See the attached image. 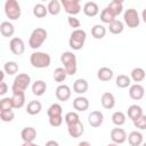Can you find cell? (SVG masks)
Here are the masks:
<instances>
[{"label": "cell", "instance_id": "836d02e7", "mask_svg": "<svg viewBox=\"0 0 146 146\" xmlns=\"http://www.w3.org/2000/svg\"><path fill=\"white\" fill-rule=\"evenodd\" d=\"M48 14V8L43 3H36L33 7V15L38 18H43Z\"/></svg>", "mask_w": 146, "mask_h": 146}, {"label": "cell", "instance_id": "ffe728a7", "mask_svg": "<svg viewBox=\"0 0 146 146\" xmlns=\"http://www.w3.org/2000/svg\"><path fill=\"white\" fill-rule=\"evenodd\" d=\"M143 133L139 131H131L128 135V143L130 144V146H140L143 145Z\"/></svg>", "mask_w": 146, "mask_h": 146}, {"label": "cell", "instance_id": "484cf974", "mask_svg": "<svg viewBox=\"0 0 146 146\" xmlns=\"http://www.w3.org/2000/svg\"><path fill=\"white\" fill-rule=\"evenodd\" d=\"M145 78H146V72H145V70L141 68V67H135V68L131 71V73H130V79H131L133 82H136V83L141 82Z\"/></svg>", "mask_w": 146, "mask_h": 146}, {"label": "cell", "instance_id": "30bf717a", "mask_svg": "<svg viewBox=\"0 0 146 146\" xmlns=\"http://www.w3.org/2000/svg\"><path fill=\"white\" fill-rule=\"evenodd\" d=\"M111 139H112L113 143H115L117 145H121L128 139V136H127V132L124 131V129L114 128V129L111 130Z\"/></svg>", "mask_w": 146, "mask_h": 146}, {"label": "cell", "instance_id": "83f0119b", "mask_svg": "<svg viewBox=\"0 0 146 146\" xmlns=\"http://www.w3.org/2000/svg\"><path fill=\"white\" fill-rule=\"evenodd\" d=\"M91 35H92L95 39H97V40L103 39V38L106 35V27H105L104 25H102V24H96V25H94L92 29H91Z\"/></svg>", "mask_w": 146, "mask_h": 146}, {"label": "cell", "instance_id": "e0dca14e", "mask_svg": "<svg viewBox=\"0 0 146 146\" xmlns=\"http://www.w3.org/2000/svg\"><path fill=\"white\" fill-rule=\"evenodd\" d=\"M102 106L106 110H112L115 106V97L111 92H104L100 97Z\"/></svg>", "mask_w": 146, "mask_h": 146}, {"label": "cell", "instance_id": "7a4b0ae2", "mask_svg": "<svg viewBox=\"0 0 146 146\" xmlns=\"http://www.w3.org/2000/svg\"><path fill=\"white\" fill-rule=\"evenodd\" d=\"M60 62L64 65V68L67 75H74L78 70L76 57L72 51H64L60 56Z\"/></svg>", "mask_w": 146, "mask_h": 146}, {"label": "cell", "instance_id": "7bdbcfd3", "mask_svg": "<svg viewBox=\"0 0 146 146\" xmlns=\"http://www.w3.org/2000/svg\"><path fill=\"white\" fill-rule=\"evenodd\" d=\"M63 115L62 116H54V117H49V124L54 128H57V127H60L62 123H63Z\"/></svg>", "mask_w": 146, "mask_h": 146}, {"label": "cell", "instance_id": "277c9868", "mask_svg": "<svg viewBox=\"0 0 146 146\" xmlns=\"http://www.w3.org/2000/svg\"><path fill=\"white\" fill-rule=\"evenodd\" d=\"M47 31L42 27H36L32 31L31 35H30V39H29V46L32 48V49H39L42 43L47 40Z\"/></svg>", "mask_w": 146, "mask_h": 146}, {"label": "cell", "instance_id": "6da1fadb", "mask_svg": "<svg viewBox=\"0 0 146 146\" xmlns=\"http://www.w3.org/2000/svg\"><path fill=\"white\" fill-rule=\"evenodd\" d=\"M30 63L35 68H46L51 63V57L47 52L34 51L30 56Z\"/></svg>", "mask_w": 146, "mask_h": 146}, {"label": "cell", "instance_id": "2e32d148", "mask_svg": "<svg viewBox=\"0 0 146 146\" xmlns=\"http://www.w3.org/2000/svg\"><path fill=\"white\" fill-rule=\"evenodd\" d=\"M82 10H83V13H84L86 16H88V17H95L99 13V7H98V5L96 2L88 1V2H86L83 5V9Z\"/></svg>", "mask_w": 146, "mask_h": 146}, {"label": "cell", "instance_id": "816d5d0a", "mask_svg": "<svg viewBox=\"0 0 146 146\" xmlns=\"http://www.w3.org/2000/svg\"><path fill=\"white\" fill-rule=\"evenodd\" d=\"M107 146H119L117 144H115V143H111V144H108Z\"/></svg>", "mask_w": 146, "mask_h": 146}, {"label": "cell", "instance_id": "7402d4cb", "mask_svg": "<svg viewBox=\"0 0 146 146\" xmlns=\"http://www.w3.org/2000/svg\"><path fill=\"white\" fill-rule=\"evenodd\" d=\"M143 114H144V113H143V108H141L139 105H137V104L130 105V106L128 107V116H129V119H130L132 122L136 121L137 119H139Z\"/></svg>", "mask_w": 146, "mask_h": 146}, {"label": "cell", "instance_id": "c3c4849f", "mask_svg": "<svg viewBox=\"0 0 146 146\" xmlns=\"http://www.w3.org/2000/svg\"><path fill=\"white\" fill-rule=\"evenodd\" d=\"M22 146H39L38 144H35V143H23V145Z\"/></svg>", "mask_w": 146, "mask_h": 146}, {"label": "cell", "instance_id": "5b68a950", "mask_svg": "<svg viewBox=\"0 0 146 146\" xmlns=\"http://www.w3.org/2000/svg\"><path fill=\"white\" fill-rule=\"evenodd\" d=\"M86 39H87V33L84 30L82 29L73 30V32L71 33L70 40H68V44L73 50H80L83 48Z\"/></svg>", "mask_w": 146, "mask_h": 146}, {"label": "cell", "instance_id": "ac0fdd59", "mask_svg": "<svg viewBox=\"0 0 146 146\" xmlns=\"http://www.w3.org/2000/svg\"><path fill=\"white\" fill-rule=\"evenodd\" d=\"M73 107L78 112H84L89 108V100L83 96H78L73 100Z\"/></svg>", "mask_w": 146, "mask_h": 146}, {"label": "cell", "instance_id": "9a60e30c", "mask_svg": "<svg viewBox=\"0 0 146 146\" xmlns=\"http://www.w3.org/2000/svg\"><path fill=\"white\" fill-rule=\"evenodd\" d=\"M21 137L24 143H32L36 138V130L33 127H25L21 131Z\"/></svg>", "mask_w": 146, "mask_h": 146}, {"label": "cell", "instance_id": "8992f818", "mask_svg": "<svg viewBox=\"0 0 146 146\" xmlns=\"http://www.w3.org/2000/svg\"><path fill=\"white\" fill-rule=\"evenodd\" d=\"M5 14L11 21L18 19L21 17V15H22V9H21V6H19L18 1H16V0H7L5 2Z\"/></svg>", "mask_w": 146, "mask_h": 146}, {"label": "cell", "instance_id": "b9f144b4", "mask_svg": "<svg viewBox=\"0 0 146 146\" xmlns=\"http://www.w3.org/2000/svg\"><path fill=\"white\" fill-rule=\"evenodd\" d=\"M133 124L139 130H146V115L143 114L139 119H137L136 121H133Z\"/></svg>", "mask_w": 146, "mask_h": 146}, {"label": "cell", "instance_id": "4dcf8cb0", "mask_svg": "<svg viewBox=\"0 0 146 146\" xmlns=\"http://www.w3.org/2000/svg\"><path fill=\"white\" fill-rule=\"evenodd\" d=\"M108 30H110V32H111L112 34H120V33H122L123 30H124V24H123L121 21L115 19V21H113L111 24H108Z\"/></svg>", "mask_w": 146, "mask_h": 146}, {"label": "cell", "instance_id": "cb8c5ba5", "mask_svg": "<svg viewBox=\"0 0 146 146\" xmlns=\"http://www.w3.org/2000/svg\"><path fill=\"white\" fill-rule=\"evenodd\" d=\"M106 8L116 17V16H119L123 11V2L122 1H119V0H113V1H111L107 5Z\"/></svg>", "mask_w": 146, "mask_h": 146}, {"label": "cell", "instance_id": "4fadbf2b", "mask_svg": "<svg viewBox=\"0 0 146 146\" xmlns=\"http://www.w3.org/2000/svg\"><path fill=\"white\" fill-rule=\"evenodd\" d=\"M103 122H104V114L100 111H92L88 115V123L92 128L100 127L103 124Z\"/></svg>", "mask_w": 146, "mask_h": 146}, {"label": "cell", "instance_id": "d4e9b609", "mask_svg": "<svg viewBox=\"0 0 146 146\" xmlns=\"http://www.w3.org/2000/svg\"><path fill=\"white\" fill-rule=\"evenodd\" d=\"M47 90V84L44 81L42 80H36L33 84H32V92L34 96H42Z\"/></svg>", "mask_w": 146, "mask_h": 146}, {"label": "cell", "instance_id": "f5cc1de1", "mask_svg": "<svg viewBox=\"0 0 146 146\" xmlns=\"http://www.w3.org/2000/svg\"><path fill=\"white\" fill-rule=\"evenodd\" d=\"M141 146H146V143H143V145Z\"/></svg>", "mask_w": 146, "mask_h": 146}, {"label": "cell", "instance_id": "8fae6325", "mask_svg": "<svg viewBox=\"0 0 146 146\" xmlns=\"http://www.w3.org/2000/svg\"><path fill=\"white\" fill-rule=\"evenodd\" d=\"M129 96L133 100H140L145 96V89L140 83H135L129 88Z\"/></svg>", "mask_w": 146, "mask_h": 146}, {"label": "cell", "instance_id": "74e56055", "mask_svg": "<svg viewBox=\"0 0 146 146\" xmlns=\"http://www.w3.org/2000/svg\"><path fill=\"white\" fill-rule=\"evenodd\" d=\"M115 16L107 9V8H104L100 13V21L105 24H111L113 21H115Z\"/></svg>", "mask_w": 146, "mask_h": 146}, {"label": "cell", "instance_id": "e575fe53", "mask_svg": "<svg viewBox=\"0 0 146 146\" xmlns=\"http://www.w3.org/2000/svg\"><path fill=\"white\" fill-rule=\"evenodd\" d=\"M125 120H127L125 114L123 112H121V111H116V112H114L112 114V122L117 127L123 125L125 123Z\"/></svg>", "mask_w": 146, "mask_h": 146}, {"label": "cell", "instance_id": "1f68e13d", "mask_svg": "<svg viewBox=\"0 0 146 146\" xmlns=\"http://www.w3.org/2000/svg\"><path fill=\"white\" fill-rule=\"evenodd\" d=\"M48 13L52 16H56L60 13V9H62V3L58 1V0H51L48 2Z\"/></svg>", "mask_w": 146, "mask_h": 146}, {"label": "cell", "instance_id": "d6986e66", "mask_svg": "<svg viewBox=\"0 0 146 146\" xmlns=\"http://www.w3.org/2000/svg\"><path fill=\"white\" fill-rule=\"evenodd\" d=\"M88 88H89V83L86 79H76L73 83V90L74 92L79 94V95H82V94H86L88 91Z\"/></svg>", "mask_w": 146, "mask_h": 146}, {"label": "cell", "instance_id": "ee69618b", "mask_svg": "<svg viewBox=\"0 0 146 146\" xmlns=\"http://www.w3.org/2000/svg\"><path fill=\"white\" fill-rule=\"evenodd\" d=\"M67 23H68V25H70L71 27H73L74 30H78V29L80 27V25H81L80 21H79L76 17H74V16H68V17H67Z\"/></svg>", "mask_w": 146, "mask_h": 146}, {"label": "cell", "instance_id": "d6a6232c", "mask_svg": "<svg viewBox=\"0 0 146 146\" xmlns=\"http://www.w3.org/2000/svg\"><path fill=\"white\" fill-rule=\"evenodd\" d=\"M11 102L14 108H22L25 104V94H13Z\"/></svg>", "mask_w": 146, "mask_h": 146}, {"label": "cell", "instance_id": "8d00e7d4", "mask_svg": "<svg viewBox=\"0 0 146 146\" xmlns=\"http://www.w3.org/2000/svg\"><path fill=\"white\" fill-rule=\"evenodd\" d=\"M52 78L56 82H63L66 80L67 78V73L65 71L64 67H57L55 71H54V74H52Z\"/></svg>", "mask_w": 146, "mask_h": 146}, {"label": "cell", "instance_id": "f6af8a7d", "mask_svg": "<svg viewBox=\"0 0 146 146\" xmlns=\"http://www.w3.org/2000/svg\"><path fill=\"white\" fill-rule=\"evenodd\" d=\"M8 91V86H7V83L3 81V82H0V95L1 96H3V95H6V92Z\"/></svg>", "mask_w": 146, "mask_h": 146}, {"label": "cell", "instance_id": "f1b7e54d", "mask_svg": "<svg viewBox=\"0 0 146 146\" xmlns=\"http://www.w3.org/2000/svg\"><path fill=\"white\" fill-rule=\"evenodd\" d=\"M47 114L48 117H54V116H62L63 115V107L60 106V104L58 103H54L51 104L48 110H47Z\"/></svg>", "mask_w": 146, "mask_h": 146}, {"label": "cell", "instance_id": "f546056e", "mask_svg": "<svg viewBox=\"0 0 146 146\" xmlns=\"http://www.w3.org/2000/svg\"><path fill=\"white\" fill-rule=\"evenodd\" d=\"M115 83H116V87L117 88L124 89V88H128L131 84V79H130V76H128L125 74H120V75L116 76Z\"/></svg>", "mask_w": 146, "mask_h": 146}, {"label": "cell", "instance_id": "7c38bea8", "mask_svg": "<svg viewBox=\"0 0 146 146\" xmlns=\"http://www.w3.org/2000/svg\"><path fill=\"white\" fill-rule=\"evenodd\" d=\"M56 98L60 102H66L71 98V95H72V91L70 89L68 86L66 84H59L57 88H56Z\"/></svg>", "mask_w": 146, "mask_h": 146}, {"label": "cell", "instance_id": "ba28073f", "mask_svg": "<svg viewBox=\"0 0 146 146\" xmlns=\"http://www.w3.org/2000/svg\"><path fill=\"white\" fill-rule=\"evenodd\" d=\"M60 3L70 16H75L81 11V3L79 0H62Z\"/></svg>", "mask_w": 146, "mask_h": 146}, {"label": "cell", "instance_id": "f907efd6", "mask_svg": "<svg viewBox=\"0 0 146 146\" xmlns=\"http://www.w3.org/2000/svg\"><path fill=\"white\" fill-rule=\"evenodd\" d=\"M3 78H5V71H0V82H3Z\"/></svg>", "mask_w": 146, "mask_h": 146}, {"label": "cell", "instance_id": "d590c367", "mask_svg": "<svg viewBox=\"0 0 146 146\" xmlns=\"http://www.w3.org/2000/svg\"><path fill=\"white\" fill-rule=\"evenodd\" d=\"M3 71L5 73H7L8 75H14L18 72V64L16 62H7L3 65Z\"/></svg>", "mask_w": 146, "mask_h": 146}, {"label": "cell", "instance_id": "7dc6e473", "mask_svg": "<svg viewBox=\"0 0 146 146\" xmlns=\"http://www.w3.org/2000/svg\"><path fill=\"white\" fill-rule=\"evenodd\" d=\"M76 146H91V144H90L89 141H87V140H83V141L79 143Z\"/></svg>", "mask_w": 146, "mask_h": 146}, {"label": "cell", "instance_id": "60d3db41", "mask_svg": "<svg viewBox=\"0 0 146 146\" xmlns=\"http://www.w3.org/2000/svg\"><path fill=\"white\" fill-rule=\"evenodd\" d=\"M15 117V113L13 110H9V111H0V119L3 121V122H10L13 121Z\"/></svg>", "mask_w": 146, "mask_h": 146}, {"label": "cell", "instance_id": "3957f363", "mask_svg": "<svg viewBox=\"0 0 146 146\" xmlns=\"http://www.w3.org/2000/svg\"><path fill=\"white\" fill-rule=\"evenodd\" d=\"M31 83V76L26 73H21L18 74L13 82L11 86V91L13 94H25V90Z\"/></svg>", "mask_w": 146, "mask_h": 146}, {"label": "cell", "instance_id": "5bb4252c", "mask_svg": "<svg viewBox=\"0 0 146 146\" xmlns=\"http://www.w3.org/2000/svg\"><path fill=\"white\" fill-rule=\"evenodd\" d=\"M67 131H68V135L72 138H79L84 132L83 123L81 121H78V122H75L73 124H70V125H67Z\"/></svg>", "mask_w": 146, "mask_h": 146}, {"label": "cell", "instance_id": "603a6c76", "mask_svg": "<svg viewBox=\"0 0 146 146\" xmlns=\"http://www.w3.org/2000/svg\"><path fill=\"white\" fill-rule=\"evenodd\" d=\"M0 33L2 36L5 38H9V36H13V34L15 33V27L14 25L10 23V22H2L0 24Z\"/></svg>", "mask_w": 146, "mask_h": 146}, {"label": "cell", "instance_id": "ab89813d", "mask_svg": "<svg viewBox=\"0 0 146 146\" xmlns=\"http://www.w3.org/2000/svg\"><path fill=\"white\" fill-rule=\"evenodd\" d=\"M13 102L11 97H5L0 100V111H9L13 110Z\"/></svg>", "mask_w": 146, "mask_h": 146}, {"label": "cell", "instance_id": "4316f807", "mask_svg": "<svg viewBox=\"0 0 146 146\" xmlns=\"http://www.w3.org/2000/svg\"><path fill=\"white\" fill-rule=\"evenodd\" d=\"M42 105L39 100H31L26 106V113L30 115H36L41 112Z\"/></svg>", "mask_w": 146, "mask_h": 146}, {"label": "cell", "instance_id": "44dd1931", "mask_svg": "<svg viewBox=\"0 0 146 146\" xmlns=\"http://www.w3.org/2000/svg\"><path fill=\"white\" fill-rule=\"evenodd\" d=\"M113 75H114L113 71H112L110 67H107V66L100 67V68L98 70V72H97V78H98V80H100V81H103V82L110 81V80L113 78Z\"/></svg>", "mask_w": 146, "mask_h": 146}, {"label": "cell", "instance_id": "f35d334b", "mask_svg": "<svg viewBox=\"0 0 146 146\" xmlns=\"http://www.w3.org/2000/svg\"><path fill=\"white\" fill-rule=\"evenodd\" d=\"M64 120H65V123L67 125H70V124H73V123L80 121V117H79V114L76 112H68L65 114Z\"/></svg>", "mask_w": 146, "mask_h": 146}, {"label": "cell", "instance_id": "bcb514c9", "mask_svg": "<svg viewBox=\"0 0 146 146\" xmlns=\"http://www.w3.org/2000/svg\"><path fill=\"white\" fill-rule=\"evenodd\" d=\"M44 146H59V144L56 140H48Z\"/></svg>", "mask_w": 146, "mask_h": 146}, {"label": "cell", "instance_id": "681fc988", "mask_svg": "<svg viewBox=\"0 0 146 146\" xmlns=\"http://www.w3.org/2000/svg\"><path fill=\"white\" fill-rule=\"evenodd\" d=\"M141 18H143V21L146 23V8L143 10V13H141Z\"/></svg>", "mask_w": 146, "mask_h": 146}, {"label": "cell", "instance_id": "52a82bcc", "mask_svg": "<svg viewBox=\"0 0 146 146\" xmlns=\"http://www.w3.org/2000/svg\"><path fill=\"white\" fill-rule=\"evenodd\" d=\"M123 21L125 23V25L130 29H135L137 26H139L140 24V17L139 14L136 9L133 8H128L125 9L124 14H123Z\"/></svg>", "mask_w": 146, "mask_h": 146}, {"label": "cell", "instance_id": "9c48e42d", "mask_svg": "<svg viewBox=\"0 0 146 146\" xmlns=\"http://www.w3.org/2000/svg\"><path fill=\"white\" fill-rule=\"evenodd\" d=\"M9 49L10 51L14 54V55H22L24 51H25V44H24V41L21 39V38H13L9 42Z\"/></svg>", "mask_w": 146, "mask_h": 146}]
</instances>
